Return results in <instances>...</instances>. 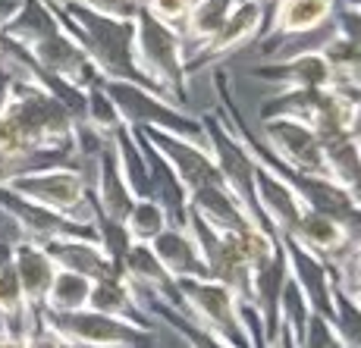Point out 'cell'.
I'll use <instances>...</instances> for the list:
<instances>
[{"label": "cell", "instance_id": "1", "mask_svg": "<svg viewBox=\"0 0 361 348\" xmlns=\"http://www.w3.org/2000/svg\"><path fill=\"white\" fill-rule=\"evenodd\" d=\"M75 129L79 123L63 104L16 79L10 107L0 116V166L10 179L44 166H85Z\"/></svg>", "mask_w": 361, "mask_h": 348}, {"label": "cell", "instance_id": "2", "mask_svg": "<svg viewBox=\"0 0 361 348\" xmlns=\"http://www.w3.org/2000/svg\"><path fill=\"white\" fill-rule=\"evenodd\" d=\"M0 35L23 44L41 69L63 75L73 85L92 88L101 82V73L85 57V51L73 41V35L63 29V23L57 19V13L51 10L47 0H23L19 13L6 23V29Z\"/></svg>", "mask_w": 361, "mask_h": 348}, {"label": "cell", "instance_id": "3", "mask_svg": "<svg viewBox=\"0 0 361 348\" xmlns=\"http://www.w3.org/2000/svg\"><path fill=\"white\" fill-rule=\"evenodd\" d=\"M47 4L63 23V29L73 35L75 44L85 51V57L94 63L101 79H123L151 88L135 66V19L104 16V13L85 10L79 4H57V0H47Z\"/></svg>", "mask_w": 361, "mask_h": 348}, {"label": "cell", "instance_id": "4", "mask_svg": "<svg viewBox=\"0 0 361 348\" xmlns=\"http://www.w3.org/2000/svg\"><path fill=\"white\" fill-rule=\"evenodd\" d=\"M185 41L183 32L154 19L148 10L135 13V66L148 85L173 104L189 101V75H185Z\"/></svg>", "mask_w": 361, "mask_h": 348}, {"label": "cell", "instance_id": "5", "mask_svg": "<svg viewBox=\"0 0 361 348\" xmlns=\"http://www.w3.org/2000/svg\"><path fill=\"white\" fill-rule=\"evenodd\" d=\"M101 85L110 94V101L116 104V110H120L123 123L129 129H161V132H173L179 138H189V142H207L201 116L185 113L170 97L123 79H101Z\"/></svg>", "mask_w": 361, "mask_h": 348}, {"label": "cell", "instance_id": "6", "mask_svg": "<svg viewBox=\"0 0 361 348\" xmlns=\"http://www.w3.org/2000/svg\"><path fill=\"white\" fill-rule=\"evenodd\" d=\"M44 314V311H41ZM47 326L73 348H161L157 333L142 330L123 317L101 311H73V314H44Z\"/></svg>", "mask_w": 361, "mask_h": 348}, {"label": "cell", "instance_id": "7", "mask_svg": "<svg viewBox=\"0 0 361 348\" xmlns=\"http://www.w3.org/2000/svg\"><path fill=\"white\" fill-rule=\"evenodd\" d=\"M183 314L195 320L201 330L214 333L233 348H248L245 323H242L239 295L217 280H176Z\"/></svg>", "mask_w": 361, "mask_h": 348}, {"label": "cell", "instance_id": "8", "mask_svg": "<svg viewBox=\"0 0 361 348\" xmlns=\"http://www.w3.org/2000/svg\"><path fill=\"white\" fill-rule=\"evenodd\" d=\"M6 189L19 192L23 198L44 204L51 211H60L66 217L92 220L88 217V194L92 182L85 176V166H44V170H29L19 173L6 182Z\"/></svg>", "mask_w": 361, "mask_h": 348}, {"label": "cell", "instance_id": "9", "mask_svg": "<svg viewBox=\"0 0 361 348\" xmlns=\"http://www.w3.org/2000/svg\"><path fill=\"white\" fill-rule=\"evenodd\" d=\"M189 229L207 263V276L224 282L226 289H233L239 295V302L252 304V261H248L242 235L230 232V229L211 226L198 213H189Z\"/></svg>", "mask_w": 361, "mask_h": 348}, {"label": "cell", "instance_id": "10", "mask_svg": "<svg viewBox=\"0 0 361 348\" xmlns=\"http://www.w3.org/2000/svg\"><path fill=\"white\" fill-rule=\"evenodd\" d=\"M201 126H204L207 148H211L214 160H217V170H220V176H224V182L230 185V192L245 204V211L252 213L255 223H261L264 229H274L261 217L258 192H255V160L248 157V151L242 148V142L233 135V129L226 126L224 116H220L217 110L201 116Z\"/></svg>", "mask_w": 361, "mask_h": 348}, {"label": "cell", "instance_id": "11", "mask_svg": "<svg viewBox=\"0 0 361 348\" xmlns=\"http://www.w3.org/2000/svg\"><path fill=\"white\" fill-rule=\"evenodd\" d=\"M0 213L4 220L16 223L23 239L35 242H57V239H98L92 220H79V217H66L60 211H51L44 204L23 198L19 192L0 185Z\"/></svg>", "mask_w": 361, "mask_h": 348}, {"label": "cell", "instance_id": "12", "mask_svg": "<svg viewBox=\"0 0 361 348\" xmlns=\"http://www.w3.org/2000/svg\"><path fill=\"white\" fill-rule=\"evenodd\" d=\"M264 25H267V10L258 4V0H245L233 10V16L226 19V25L217 32V38L207 41L204 47H198L195 54H189L185 60V75H198L204 69H217L224 60H230L235 51H242L245 44L258 41L264 35Z\"/></svg>", "mask_w": 361, "mask_h": 348}, {"label": "cell", "instance_id": "13", "mask_svg": "<svg viewBox=\"0 0 361 348\" xmlns=\"http://www.w3.org/2000/svg\"><path fill=\"white\" fill-rule=\"evenodd\" d=\"M261 142L286 166H293V170L314 173V176H330L321 138H317V132L311 126H305L302 120H289V116L261 120Z\"/></svg>", "mask_w": 361, "mask_h": 348}, {"label": "cell", "instance_id": "14", "mask_svg": "<svg viewBox=\"0 0 361 348\" xmlns=\"http://www.w3.org/2000/svg\"><path fill=\"white\" fill-rule=\"evenodd\" d=\"M276 235H280V245H283V251H286L289 280L302 289V295L308 298V304L317 314L333 320V267L324 257H317L305 245H298L295 239H289L286 232L276 229Z\"/></svg>", "mask_w": 361, "mask_h": 348}, {"label": "cell", "instance_id": "15", "mask_svg": "<svg viewBox=\"0 0 361 348\" xmlns=\"http://www.w3.org/2000/svg\"><path fill=\"white\" fill-rule=\"evenodd\" d=\"M120 270H123V276L135 285L138 295L157 298V302H164V304H170V308L183 311L179 282L164 270V263L157 261V254L151 251V245L132 242V248L126 251V257L120 261Z\"/></svg>", "mask_w": 361, "mask_h": 348}, {"label": "cell", "instance_id": "16", "mask_svg": "<svg viewBox=\"0 0 361 348\" xmlns=\"http://www.w3.org/2000/svg\"><path fill=\"white\" fill-rule=\"evenodd\" d=\"M255 192H258V207H261L264 223L280 229V232H286V235H293V229L298 226V220L305 217L308 207H305L302 198H298L270 166H264L261 160H255Z\"/></svg>", "mask_w": 361, "mask_h": 348}, {"label": "cell", "instance_id": "17", "mask_svg": "<svg viewBox=\"0 0 361 348\" xmlns=\"http://www.w3.org/2000/svg\"><path fill=\"white\" fill-rule=\"evenodd\" d=\"M255 79L270 82V85L283 88H305V92H314V88H330L333 85V73L327 66V60L321 57L317 47L311 51H298L289 60H276V63H264L258 69H252Z\"/></svg>", "mask_w": 361, "mask_h": 348}, {"label": "cell", "instance_id": "18", "mask_svg": "<svg viewBox=\"0 0 361 348\" xmlns=\"http://www.w3.org/2000/svg\"><path fill=\"white\" fill-rule=\"evenodd\" d=\"M336 0H276V6L267 13L261 38L283 41L295 35H311L333 19Z\"/></svg>", "mask_w": 361, "mask_h": 348}, {"label": "cell", "instance_id": "19", "mask_svg": "<svg viewBox=\"0 0 361 348\" xmlns=\"http://www.w3.org/2000/svg\"><path fill=\"white\" fill-rule=\"evenodd\" d=\"M94 163V182H92V204L104 211L107 217L114 220H126V213L132 211V194L126 176H123V166L120 157L114 151V142H104V148L98 151V157L92 160Z\"/></svg>", "mask_w": 361, "mask_h": 348}, {"label": "cell", "instance_id": "20", "mask_svg": "<svg viewBox=\"0 0 361 348\" xmlns=\"http://www.w3.org/2000/svg\"><path fill=\"white\" fill-rule=\"evenodd\" d=\"M138 132V129H135ZM138 142H142L145 160H148V176H151V198L166 211L170 226H189V192H185L179 173L173 170V163L166 160L148 138L138 132Z\"/></svg>", "mask_w": 361, "mask_h": 348}, {"label": "cell", "instance_id": "21", "mask_svg": "<svg viewBox=\"0 0 361 348\" xmlns=\"http://www.w3.org/2000/svg\"><path fill=\"white\" fill-rule=\"evenodd\" d=\"M10 248H13V263H16V273H19V285H23V295H25V308H29V314L41 311L47 289H51L54 276H57V263H54L51 251L35 239H23L19 235L16 242H10Z\"/></svg>", "mask_w": 361, "mask_h": 348}, {"label": "cell", "instance_id": "22", "mask_svg": "<svg viewBox=\"0 0 361 348\" xmlns=\"http://www.w3.org/2000/svg\"><path fill=\"white\" fill-rule=\"evenodd\" d=\"M151 251L157 254V261L164 263V270L173 280H211L207 263L201 257V248L189 226H166L151 242Z\"/></svg>", "mask_w": 361, "mask_h": 348}, {"label": "cell", "instance_id": "23", "mask_svg": "<svg viewBox=\"0 0 361 348\" xmlns=\"http://www.w3.org/2000/svg\"><path fill=\"white\" fill-rule=\"evenodd\" d=\"M88 308L101 311V314H110V317H123V320H129V323L142 326V330L157 333L154 317L145 311V304H142V298H138L135 285L123 276V270H120V273H114V276H104V280H98L92 285Z\"/></svg>", "mask_w": 361, "mask_h": 348}, {"label": "cell", "instance_id": "24", "mask_svg": "<svg viewBox=\"0 0 361 348\" xmlns=\"http://www.w3.org/2000/svg\"><path fill=\"white\" fill-rule=\"evenodd\" d=\"M41 245L51 251L54 263H57L60 270L82 273L92 282L120 273V263L104 251L98 239H57V242H41Z\"/></svg>", "mask_w": 361, "mask_h": 348}, {"label": "cell", "instance_id": "25", "mask_svg": "<svg viewBox=\"0 0 361 348\" xmlns=\"http://www.w3.org/2000/svg\"><path fill=\"white\" fill-rule=\"evenodd\" d=\"M289 239H295L298 245H305L308 251H314L317 257H324L330 267L345 251H349L352 245H355V242H352V235L345 232L336 220L324 217V213H317V211H305V217L298 220V226L293 229V235H289Z\"/></svg>", "mask_w": 361, "mask_h": 348}, {"label": "cell", "instance_id": "26", "mask_svg": "<svg viewBox=\"0 0 361 348\" xmlns=\"http://www.w3.org/2000/svg\"><path fill=\"white\" fill-rule=\"evenodd\" d=\"M233 10H235L233 0H195L183 29H179L185 41V54H195L198 47H204L207 41L217 38V32L226 25Z\"/></svg>", "mask_w": 361, "mask_h": 348}, {"label": "cell", "instance_id": "27", "mask_svg": "<svg viewBox=\"0 0 361 348\" xmlns=\"http://www.w3.org/2000/svg\"><path fill=\"white\" fill-rule=\"evenodd\" d=\"M0 320H4V326H13L19 333L29 330V308H25L10 242H0Z\"/></svg>", "mask_w": 361, "mask_h": 348}, {"label": "cell", "instance_id": "28", "mask_svg": "<svg viewBox=\"0 0 361 348\" xmlns=\"http://www.w3.org/2000/svg\"><path fill=\"white\" fill-rule=\"evenodd\" d=\"M138 298H142L145 311L154 317V323H164L170 333H176V336L183 339L185 348H233V345H226L224 339L214 336V333L201 330L195 320H189V317L183 314V311L170 308V304L157 302V298H148V295H138Z\"/></svg>", "mask_w": 361, "mask_h": 348}, {"label": "cell", "instance_id": "29", "mask_svg": "<svg viewBox=\"0 0 361 348\" xmlns=\"http://www.w3.org/2000/svg\"><path fill=\"white\" fill-rule=\"evenodd\" d=\"M114 142V151L120 157L123 166V176H126L129 189L135 198H151V176H148V160H145L142 142H138V132L129 126H120L110 135Z\"/></svg>", "mask_w": 361, "mask_h": 348}, {"label": "cell", "instance_id": "30", "mask_svg": "<svg viewBox=\"0 0 361 348\" xmlns=\"http://www.w3.org/2000/svg\"><path fill=\"white\" fill-rule=\"evenodd\" d=\"M92 285L94 282L88 280V276L57 267V276H54L51 289H47L41 311H44V314H73V311H85L88 298H92Z\"/></svg>", "mask_w": 361, "mask_h": 348}, {"label": "cell", "instance_id": "31", "mask_svg": "<svg viewBox=\"0 0 361 348\" xmlns=\"http://www.w3.org/2000/svg\"><path fill=\"white\" fill-rule=\"evenodd\" d=\"M126 229L132 235V242H142V245H151L157 235L170 226V217L154 198H135L132 201V211L126 213Z\"/></svg>", "mask_w": 361, "mask_h": 348}, {"label": "cell", "instance_id": "32", "mask_svg": "<svg viewBox=\"0 0 361 348\" xmlns=\"http://www.w3.org/2000/svg\"><path fill=\"white\" fill-rule=\"evenodd\" d=\"M321 57L327 60L330 73H333V82H358L361 75V51L355 44H349L345 38H339L336 32L330 38H324L317 44Z\"/></svg>", "mask_w": 361, "mask_h": 348}, {"label": "cell", "instance_id": "33", "mask_svg": "<svg viewBox=\"0 0 361 348\" xmlns=\"http://www.w3.org/2000/svg\"><path fill=\"white\" fill-rule=\"evenodd\" d=\"M85 126L94 129L104 138H110L120 126H126L120 110H116V104L110 101V94L104 92L101 82L92 88H85Z\"/></svg>", "mask_w": 361, "mask_h": 348}, {"label": "cell", "instance_id": "34", "mask_svg": "<svg viewBox=\"0 0 361 348\" xmlns=\"http://www.w3.org/2000/svg\"><path fill=\"white\" fill-rule=\"evenodd\" d=\"M333 323L345 348H361V302L333 282Z\"/></svg>", "mask_w": 361, "mask_h": 348}, {"label": "cell", "instance_id": "35", "mask_svg": "<svg viewBox=\"0 0 361 348\" xmlns=\"http://www.w3.org/2000/svg\"><path fill=\"white\" fill-rule=\"evenodd\" d=\"M88 217H92L94 223V232H98V242H101V248L107 251L110 257H114L116 263L126 257V251L132 248V235H129V229H126V223L123 220H114V217H107L104 211H98V207L92 204V194H88Z\"/></svg>", "mask_w": 361, "mask_h": 348}, {"label": "cell", "instance_id": "36", "mask_svg": "<svg viewBox=\"0 0 361 348\" xmlns=\"http://www.w3.org/2000/svg\"><path fill=\"white\" fill-rule=\"evenodd\" d=\"M295 345L298 348H345L343 336H339V330H336V323H333L330 317L317 314V311H311L308 314L302 336H295Z\"/></svg>", "mask_w": 361, "mask_h": 348}, {"label": "cell", "instance_id": "37", "mask_svg": "<svg viewBox=\"0 0 361 348\" xmlns=\"http://www.w3.org/2000/svg\"><path fill=\"white\" fill-rule=\"evenodd\" d=\"M333 282L345 289L349 295H361V242L333 263Z\"/></svg>", "mask_w": 361, "mask_h": 348}, {"label": "cell", "instance_id": "38", "mask_svg": "<svg viewBox=\"0 0 361 348\" xmlns=\"http://www.w3.org/2000/svg\"><path fill=\"white\" fill-rule=\"evenodd\" d=\"M333 32L339 38H345L349 44H355L361 51V6L345 4V0H336V10H333Z\"/></svg>", "mask_w": 361, "mask_h": 348}, {"label": "cell", "instance_id": "39", "mask_svg": "<svg viewBox=\"0 0 361 348\" xmlns=\"http://www.w3.org/2000/svg\"><path fill=\"white\" fill-rule=\"evenodd\" d=\"M192 4H195V0H142V6L151 13V16L161 19L166 25H173V29H183Z\"/></svg>", "mask_w": 361, "mask_h": 348}, {"label": "cell", "instance_id": "40", "mask_svg": "<svg viewBox=\"0 0 361 348\" xmlns=\"http://www.w3.org/2000/svg\"><path fill=\"white\" fill-rule=\"evenodd\" d=\"M57 4H79L85 10L116 16V19H135V13L142 10V0H57Z\"/></svg>", "mask_w": 361, "mask_h": 348}, {"label": "cell", "instance_id": "41", "mask_svg": "<svg viewBox=\"0 0 361 348\" xmlns=\"http://www.w3.org/2000/svg\"><path fill=\"white\" fill-rule=\"evenodd\" d=\"M25 336H29V348H73L47 326L41 311H32L29 314V330H25Z\"/></svg>", "mask_w": 361, "mask_h": 348}, {"label": "cell", "instance_id": "42", "mask_svg": "<svg viewBox=\"0 0 361 348\" xmlns=\"http://www.w3.org/2000/svg\"><path fill=\"white\" fill-rule=\"evenodd\" d=\"M0 348H29V336L0 323Z\"/></svg>", "mask_w": 361, "mask_h": 348}, {"label": "cell", "instance_id": "43", "mask_svg": "<svg viewBox=\"0 0 361 348\" xmlns=\"http://www.w3.org/2000/svg\"><path fill=\"white\" fill-rule=\"evenodd\" d=\"M13 73L0 63V116H4V110L10 107V97H13Z\"/></svg>", "mask_w": 361, "mask_h": 348}, {"label": "cell", "instance_id": "44", "mask_svg": "<svg viewBox=\"0 0 361 348\" xmlns=\"http://www.w3.org/2000/svg\"><path fill=\"white\" fill-rule=\"evenodd\" d=\"M258 4H261L267 13H270V10H274V6H276V0H258Z\"/></svg>", "mask_w": 361, "mask_h": 348}, {"label": "cell", "instance_id": "45", "mask_svg": "<svg viewBox=\"0 0 361 348\" xmlns=\"http://www.w3.org/2000/svg\"><path fill=\"white\" fill-rule=\"evenodd\" d=\"M358 85H361V75H358Z\"/></svg>", "mask_w": 361, "mask_h": 348}, {"label": "cell", "instance_id": "46", "mask_svg": "<svg viewBox=\"0 0 361 348\" xmlns=\"http://www.w3.org/2000/svg\"><path fill=\"white\" fill-rule=\"evenodd\" d=\"M355 298H358V302H361V295H355Z\"/></svg>", "mask_w": 361, "mask_h": 348}, {"label": "cell", "instance_id": "47", "mask_svg": "<svg viewBox=\"0 0 361 348\" xmlns=\"http://www.w3.org/2000/svg\"><path fill=\"white\" fill-rule=\"evenodd\" d=\"M0 220H4V213H0Z\"/></svg>", "mask_w": 361, "mask_h": 348}]
</instances>
